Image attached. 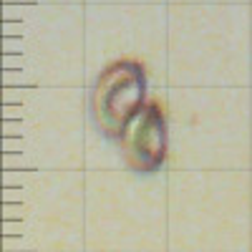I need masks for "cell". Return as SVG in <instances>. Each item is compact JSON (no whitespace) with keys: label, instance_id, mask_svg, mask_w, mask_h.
Here are the masks:
<instances>
[{"label":"cell","instance_id":"cell-1","mask_svg":"<svg viewBox=\"0 0 252 252\" xmlns=\"http://www.w3.org/2000/svg\"><path fill=\"white\" fill-rule=\"evenodd\" d=\"M146 103V71L139 61L121 58L106 66L91 91V116L98 131L119 139L129 119Z\"/></svg>","mask_w":252,"mask_h":252},{"label":"cell","instance_id":"cell-2","mask_svg":"<svg viewBox=\"0 0 252 252\" xmlns=\"http://www.w3.org/2000/svg\"><path fill=\"white\" fill-rule=\"evenodd\" d=\"M119 146L131 172L154 174L161 169L169 149V131H166V116L157 101H146L129 119L119 136Z\"/></svg>","mask_w":252,"mask_h":252}]
</instances>
